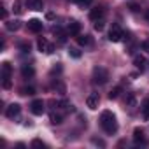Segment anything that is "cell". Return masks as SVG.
I'll return each mask as SVG.
<instances>
[{"label": "cell", "instance_id": "7c38bea8", "mask_svg": "<svg viewBox=\"0 0 149 149\" xmlns=\"http://www.w3.org/2000/svg\"><path fill=\"white\" fill-rule=\"evenodd\" d=\"M33 74H35V70H33V67L32 65H23L21 67V76L25 77V79H30V77H33Z\"/></svg>", "mask_w": 149, "mask_h": 149}, {"label": "cell", "instance_id": "603a6c76", "mask_svg": "<svg viewBox=\"0 0 149 149\" xmlns=\"http://www.w3.org/2000/svg\"><path fill=\"white\" fill-rule=\"evenodd\" d=\"M53 32H54V35H56V37L60 39V42H65V39H67V37H65V33H63V30H61L60 26H56V28H54Z\"/></svg>", "mask_w": 149, "mask_h": 149}, {"label": "cell", "instance_id": "4316f807", "mask_svg": "<svg viewBox=\"0 0 149 149\" xmlns=\"http://www.w3.org/2000/svg\"><path fill=\"white\" fill-rule=\"evenodd\" d=\"M19 49H21L23 53H30V42H21V44H19Z\"/></svg>", "mask_w": 149, "mask_h": 149}, {"label": "cell", "instance_id": "7a4b0ae2", "mask_svg": "<svg viewBox=\"0 0 149 149\" xmlns=\"http://www.w3.org/2000/svg\"><path fill=\"white\" fill-rule=\"evenodd\" d=\"M107 81H109V72H107V68H104V67H95V68H93V83L98 84V86H102V84H105Z\"/></svg>", "mask_w": 149, "mask_h": 149}, {"label": "cell", "instance_id": "3957f363", "mask_svg": "<svg viewBox=\"0 0 149 149\" xmlns=\"http://www.w3.org/2000/svg\"><path fill=\"white\" fill-rule=\"evenodd\" d=\"M11 76H13V67L9 61H4L2 63V86L6 90L11 88Z\"/></svg>", "mask_w": 149, "mask_h": 149}, {"label": "cell", "instance_id": "4fadbf2b", "mask_svg": "<svg viewBox=\"0 0 149 149\" xmlns=\"http://www.w3.org/2000/svg\"><path fill=\"white\" fill-rule=\"evenodd\" d=\"M133 140H135L137 144H139V142L144 144V146L147 144V140L144 139V132H142V128H135V130H133Z\"/></svg>", "mask_w": 149, "mask_h": 149}, {"label": "cell", "instance_id": "4dcf8cb0", "mask_svg": "<svg viewBox=\"0 0 149 149\" xmlns=\"http://www.w3.org/2000/svg\"><path fill=\"white\" fill-rule=\"evenodd\" d=\"M142 49L149 53V40H146V42H142Z\"/></svg>", "mask_w": 149, "mask_h": 149}, {"label": "cell", "instance_id": "cb8c5ba5", "mask_svg": "<svg viewBox=\"0 0 149 149\" xmlns=\"http://www.w3.org/2000/svg\"><path fill=\"white\" fill-rule=\"evenodd\" d=\"M32 147H37V149H44V147H46V144H44L40 139H33V140H32Z\"/></svg>", "mask_w": 149, "mask_h": 149}, {"label": "cell", "instance_id": "1f68e13d", "mask_svg": "<svg viewBox=\"0 0 149 149\" xmlns=\"http://www.w3.org/2000/svg\"><path fill=\"white\" fill-rule=\"evenodd\" d=\"M130 9H132V11H139V6H137V4H130Z\"/></svg>", "mask_w": 149, "mask_h": 149}, {"label": "cell", "instance_id": "e575fe53", "mask_svg": "<svg viewBox=\"0 0 149 149\" xmlns=\"http://www.w3.org/2000/svg\"><path fill=\"white\" fill-rule=\"evenodd\" d=\"M25 2H28V4H30V2H32V0H25Z\"/></svg>", "mask_w": 149, "mask_h": 149}, {"label": "cell", "instance_id": "44dd1931", "mask_svg": "<svg viewBox=\"0 0 149 149\" xmlns=\"http://www.w3.org/2000/svg\"><path fill=\"white\" fill-rule=\"evenodd\" d=\"M13 11H14V14H23V2H21V0H14Z\"/></svg>", "mask_w": 149, "mask_h": 149}, {"label": "cell", "instance_id": "30bf717a", "mask_svg": "<svg viewBox=\"0 0 149 149\" xmlns=\"http://www.w3.org/2000/svg\"><path fill=\"white\" fill-rule=\"evenodd\" d=\"M28 30H30L32 33H40V32H42V21H39V19H30V21H28Z\"/></svg>", "mask_w": 149, "mask_h": 149}, {"label": "cell", "instance_id": "e0dca14e", "mask_svg": "<svg viewBox=\"0 0 149 149\" xmlns=\"http://www.w3.org/2000/svg\"><path fill=\"white\" fill-rule=\"evenodd\" d=\"M76 40H77L79 46H90L91 44V37L90 35H79V37H76Z\"/></svg>", "mask_w": 149, "mask_h": 149}, {"label": "cell", "instance_id": "d6986e66", "mask_svg": "<svg viewBox=\"0 0 149 149\" xmlns=\"http://www.w3.org/2000/svg\"><path fill=\"white\" fill-rule=\"evenodd\" d=\"M28 6H30V9H33V11H42V9H44L42 0H32Z\"/></svg>", "mask_w": 149, "mask_h": 149}, {"label": "cell", "instance_id": "6da1fadb", "mask_svg": "<svg viewBox=\"0 0 149 149\" xmlns=\"http://www.w3.org/2000/svg\"><path fill=\"white\" fill-rule=\"evenodd\" d=\"M100 126L107 135H114L118 132V119L111 111H104L100 116Z\"/></svg>", "mask_w": 149, "mask_h": 149}, {"label": "cell", "instance_id": "8992f818", "mask_svg": "<svg viewBox=\"0 0 149 149\" xmlns=\"http://www.w3.org/2000/svg\"><path fill=\"white\" fill-rule=\"evenodd\" d=\"M37 47H39L40 53H46V54H51V53L54 51V46H53L47 39H44V37H40V39L37 40Z\"/></svg>", "mask_w": 149, "mask_h": 149}, {"label": "cell", "instance_id": "7402d4cb", "mask_svg": "<svg viewBox=\"0 0 149 149\" xmlns=\"http://www.w3.org/2000/svg\"><path fill=\"white\" fill-rule=\"evenodd\" d=\"M119 93H121V86H116V88H112V90L109 91V98H111V100H114V98H118V97H119Z\"/></svg>", "mask_w": 149, "mask_h": 149}, {"label": "cell", "instance_id": "ffe728a7", "mask_svg": "<svg viewBox=\"0 0 149 149\" xmlns=\"http://www.w3.org/2000/svg\"><path fill=\"white\" fill-rule=\"evenodd\" d=\"M140 111H142V116H144L146 119H149V98H146V100L142 102V107H140Z\"/></svg>", "mask_w": 149, "mask_h": 149}, {"label": "cell", "instance_id": "2e32d148", "mask_svg": "<svg viewBox=\"0 0 149 149\" xmlns=\"http://www.w3.org/2000/svg\"><path fill=\"white\" fill-rule=\"evenodd\" d=\"M49 121H51L53 125H60V123L63 121V114H60V112H51V114H49Z\"/></svg>", "mask_w": 149, "mask_h": 149}, {"label": "cell", "instance_id": "484cf974", "mask_svg": "<svg viewBox=\"0 0 149 149\" xmlns=\"http://www.w3.org/2000/svg\"><path fill=\"white\" fill-rule=\"evenodd\" d=\"M104 23H105V21H104V18H102V19H97V21H95V30L102 32V30H104Z\"/></svg>", "mask_w": 149, "mask_h": 149}, {"label": "cell", "instance_id": "f1b7e54d", "mask_svg": "<svg viewBox=\"0 0 149 149\" xmlns=\"http://www.w3.org/2000/svg\"><path fill=\"white\" fill-rule=\"evenodd\" d=\"M68 54H70L72 58H81V51H79V49H74V47L68 51Z\"/></svg>", "mask_w": 149, "mask_h": 149}, {"label": "cell", "instance_id": "8fae6325", "mask_svg": "<svg viewBox=\"0 0 149 149\" xmlns=\"http://www.w3.org/2000/svg\"><path fill=\"white\" fill-rule=\"evenodd\" d=\"M104 18V9L102 7H93L90 11V19L91 21H97V19H102Z\"/></svg>", "mask_w": 149, "mask_h": 149}, {"label": "cell", "instance_id": "ba28073f", "mask_svg": "<svg viewBox=\"0 0 149 149\" xmlns=\"http://www.w3.org/2000/svg\"><path fill=\"white\" fill-rule=\"evenodd\" d=\"M98 104H100V97H98V93H91V95H88V98H86V105H88L91 111H95V109L98 107Z\"/></svg>", "mask_w": 149, "mask_h": 149}, {"label": "cell", "instance_id": "d4e9b609", "mask_svg": "<svg viewBox=\"0 0 149 149\" xmlns=\"http://www.w3.org/2000/svg\"><path fill=\"white\" fill-rule=\"evenodd\" d=\"M74 2H76L79 7H83V9H84V7L91 6V2H93V0H74Z\"/></svg>", "mask_w": 149, "mask_h": 149}, {"label": "cell", "instance_id": "d590c367", "mask_svg": "<svg viewBox=\"0 0 149 149\" xmlns=\"http://www.w3.org/2000/svg\"><path fill=\"white\" fill-rule=\"evenodd\" d=\"M147 18H149V13H147Z\"/></svg>", "mask_w": 149, "mask_h": 149}, {"label": "cell", "instance_id": "83f0119b", "mask_svg": "<svg viewBox=\"0 0 149 149\" xmlns=\"http://www.w3.org/2000/svg\"><path fill=\"white\" fill-rule=\"evenodd\" d=\"M21 95H35V90H33L32 86H28V88H23V90H21Z\"/></svg>", "mask_w": 149, "mask_h": 149}, {"label": "cell", "instance_id": "ac0fdd59", "mask_svg": "<svg viewBox=\"0 0 149 149\" xmlns=\"http://www.w3.org/2000/svg\"><path fill=\"white\" fill-rule=\"evenodd\" d=\"M19 26H21L19 21H6V28L9 32H16V30H19Z\"/></svg>", "mask_w": 149, "mask_h": 149}, {"label": "cell", "instance_id": "5bb4252c", "mask_svg": "<svg viewBox=\"0 0 149 149\" xmlns=\"http://www.w3.org/2000/svg\"><path fill=\"white\" fill-rule=\"evenodd\" d=\"M133 63H135V67H137L139 70H144V68H146V58H144L142 54H135V56H133Z\"/></svg>", "mask_w": 149, "mask_h": 149}, {"label": "cell", "instance_id": "d6a6232c", "mask_svg": "<svg viewBox=\"0 0 149 149\" xmlns=\"http://www.w3.org/2000/svg\"><path fill=\"white\" fill-rule=\"evenodd\" d=\"M93 144H98V146H104V140H98V139H93Z\"/></svg>", "mask_w": 149, "mask_h": 149}, {"label": "cell", "instance_id": "f546056e", "mask_svg": "<svg viewBox=\"0 0 149 149\" xmlns=\"http://www.w3.org/2000/svg\"><path fill=\"white\" fill-rule=\"evenodd\" d=\"M60 72H61V65H60V63H56V65L51 68V74H60Z\"/></svg>", "mask_w": 149, "mask_h": 149}, {"label": "cell", "instance_id": "52a82bcc", "mask_svg": "<svg viewBox=\"0 0 149 149\" xmlns=\"http://www.w3.org/2000/svg\"><path fill=\"white\" fill-rule=\"evenodd\" d=\"M19 112H21V105H19V104H11V105L6 109V116H7L9 119L18 118V116H19Z\"/></svg>", "mask_w": 149, "mask_h": 149}, {"label": "cell", "instance_id": "277c9868", "mask_svg": "<svg viewBox=\"0 0 149 149\" xmlns=\"http://www.w3.org/2000/svg\"><path fill=\"white\" fill-rule=\"evenodd\" d=\"M123 35H125V32L121 30V26L118 23H112V26L109 30V40L111 42H119V40H123Z\"/></svg>", "mask_w": 149, "mask_h": 149}, {"label": "cell", "instance_id": "5b68a950", "mask_svg": "<svg viewBox=\"0 0 149 149\" xmlns=\"http://www.w3.org/2000/svg\"><path fill=\"white\" fill-rule=\"evenodd\" d=\"M30 111H32V114H35V116H42L44 111H46V104H44V100H42V98L33 100V102L30 104Z\"/></svg>", "mask_w": 149, "mask_h": 149}, {"label": "cell", "instance_id": "9c48e42d", "mask_svg": "<svg viewBox=\"0 0 149 149\" xmlns=\"http://www.w3.org/2000/svg\"><path fill=\"white\" fill-rule=\"evenodd\" d=\"M81 32V23L79 21H70L68 26H67V33L68 35H79Z\"/></svg>", "mask_w": 149, "mask_h": 149}, {"label": "cell", "instance_id": "9a60e30c", "mask_svg": "<svg viewBox=\"0 0 149 149\" xmlns=\"http://www.w3.org/2000/svg\"><path fill=\"white\" fill-rule=\"evenodd\" d=\"M135 104H137V95H135V93H126L125 105H126V107H135Z\"/></svg>", "mask_w": 149, "mask_h": 149}, {"label": "cell", "instance_id": "836d02e7", "mask_svg": "<svg viewBox=\"0 0 149 149\" xmlns=\"http://www.w3.org/2000/svg\"><path fill=\"white\" fill-rule=\"evenodd\" d=\"M2 18H4V19L7 18V11H6V9H2Z\"/></svg>", "mask_w": 149, "mask_h": 149}]
</instances>
